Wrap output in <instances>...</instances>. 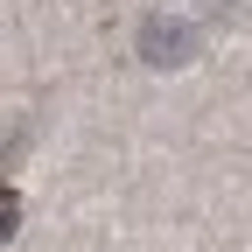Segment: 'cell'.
<instances>
[{"mask_svg": "<svg viewBox=\"0 0 252 252\" xmlns=\"http://www.w3.org/2000/svg\"><path fill=\"white\" fill-rule=\"evenodd\" d=\"M203 49V28L196 21H175V14H147L140 21V63L147 70H189Z\"/></svg>", "mask_w": 252, "mask_h": 252, "instance_id": "6da1fadb", "label": "cell"}, {"mask_svg": "<svg viewBox=\"0 0 252 252\" xmlns=\"http://www.w3.org/2000/svg\"><path fill=\"white\" fill-rule=\"evenodd\" d=\"M196 21H203V28H217V21H238V0H203V7H196Z\"/></svg>", "mask_w": 252, "mask_h": 252, "instance_id": "7a4b0ae2", "label": "cell"}, {"mask_svg": "<svg viewBox=\"0 0 252 252\" xmlns=\"http://www.w3.org/2000/svg\"><path fill=\"white\" fill-rule=\"evenodd\" d=\"M14 217H21V203H14V196H0V238H14Z\"/></svg>", "mask_w": 252, "mask_h": 252, "instance_id": "3957f363", "label": "cell"}]
</instances>
